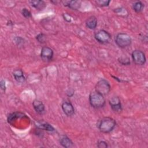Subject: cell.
Returning a JSON list of instances; mask_svg holds the SVG:
<instances>
[{
  "label": "cell",
  "mask_w": 148,
  "mask_h": 148,
  "mask_svg": "<svg viewBox=\"0 0 148 148\" xmlns=\"http://www.w3.org/2000/svg\"><path fill=\"white\" fill-rule=\"evenodd\" d=\"M116 125V121L113 118L105 117L99 121L98 127L101 132L103 133H109L113 130Z\"/></svg>",
  "instance_id": "1"
},
{
  "label": "cell",
  "mask_w": 148,
  "mask_h": 148,
  "mask_svg": "<svg viewBox=\"0 0 148 148\" xmlns=\"http://www.w3.org/2000/svg\"><path fill=\"white\" fill-rule=\"evenodd\" d=\"M90 105L95 109L102 108L105 104V99L103 95L97 91H93L89 95Z\"/></svg>",
  "instance_id": "2"
},
{
  "label": "cell",
  "mask_w": 148,
  "mask_h": 148,
  "mask_svg": "<svg viewBox=\"0 0 148 148\" xmlns=\"http://www.w3.org/2000/svg\"><path fill=\"white\" fill-rule=\"evenodd\" d=\"M116 44L120 48H125L130 46L132 43L131 36L124 32L119 33L115 38Z\"/></svg>",
  "instance_id": "3"
},
{
  "label": "cell",
  "mask_w": 148,
  "mask_h": 148,
  "mask_svg": "<svg viewBox=\"0 0 148 148\" xmlns=\"http://www.w3.org/2000/svg\"><path fill=\"white\" fill-rule=\"evenodd\" d=\"M110 85L109 82L105 79H101L97 83L95 90L103 95H105L109 94L110 91Z\"/></svg>",
  "instance_id": "4"
},
{
  "label": "cell",
  "mask_w": 148,
  "mask_h": 148,
  "mask_svg": "<svg viewBox=\"0 0 148 148\" xmlns=\"http://www.w3.org/2000/svg\"><path fill=\"white\" fill-rule=\"evenodd\" d=\"M95 40L100 43H108L111 40V35L104 29H101L97 32L94 35Z\"/></svg>",
  "instance_id": "5"
},
{
  "label": "cell",
  "mask_w": 148,
  "mask_h": 148,
  "mask_svg": "<svg viewBox=\"0 0 148 148\" xmlns=\"http://www.w3.org/2000/svg\"><path fill=\"white\" fill-rule=\"evenodd\" d=\"M132 58L134 62L138 65H143L146 62V59L145 53L140 50H135L132 51Z\"/></svg>",
  "instance_id": "6"
},
{
  "label": "cell",
  "mask_w": 148,
  "mask_h": 148,
  "mask_svg": "<svg viewBox=\"0 0 148 148\" xmlns=\"http://www.w3.org/2000/svg\"><path fill=\"white\" fill-rule=\"evenodd\" d=\"M53 50L50 47L44 46L41 49L40 57L44 62H49L53 59Z\"/></svg>",
  "instance_id": "7"
},
{
  "label": "cell",
  "mask_w": 148,
  "mask_h": 148,
  "mask_svg": "<svg viewBox=\"0 0 148 148\" xmlns=\"http://www.w3.org/2000/svg\"><path fill=\"white\" fill-rule=\"evenodd\" d=\"M112 109L114 112L119 113L122 110L121 101L118 97H112L109 101Z\"/></svg>",
  "instance_id": "8"
},
{
  "label": "cell",
  "mask_w": 148,
  "mask_h": 148,
  "mask_svg": "<svg viewBox=\"0 0 148 148\" xmlns=\"http://www.w3.org/2000/svg\"><path fill=\"white\" fill-rule=\"evenodd\" d=\"M64 113L68 116H71L75 113V109L72 104L69 101H65L61 105Z\"/></svg>",
  "instance_id": "9"
},
{
  "label": "cell",
  "mask_w": 148,
  "mask_h": 148,
  "mask_svg": "<svg viewBox=\"0 0 148 148\" xmlns=\"http://www.w3.org/2000/svg\"><path fill=\"white\" fill-rule=\"evenodd\" d=\"M32 106L35 110L39 114H42L45 113V107L42 101L38 99H35L32 102Z\"/></svg>",
  "instance_id": "10"
},
{
  "label": "cell",
  "mask_w": 148,
  "mask_h": 148,
  "mask_svg": "<svg viewBox=\"0 0 148 148\" xmlns=\"http://www.w3.org/2000/svg\"><path fill=\"white\" fill-rule=\"evenodd\" d=\"M97 23L98 21L97 17L94 16H91L86 20V25L88 28L94 29L97 27Z\"/></svg>",
  "instance_id": "11"
},
{
  "label": "cell",
  "mask_w": 148,
  "mask_h": 148,
  "mask_svg": "<svg viewBox=\"0 0 148 148\" xmlns=\"http://www.w3.org/2000/svg\"><path fill=\"white\" fill-rule=\"evenodd\" d=\"M62 3L65 6H68L73 10L79 9L81 5V2L79 1H62Z\"/></svg>",
  "instance_id": "12"
},
{
  "label": "cell",
  "mask_w": 148,
  "mask_h": 148,
  "mask_svg": "<svg viewBox=\"0 0 148 148\" xmlns=\"http://www.w3.org/2000/svg\"><path fill=\"white\" fill-rule=\"evenodd\" d=\"M31 5L35 8L36 9L39 10H42L45 8L46 6V3L43 1L40 0H35V1H29Z\"/></svg>",
  "instance_id": "13"
},
{
  "label": "cell",
  "mask_w": 148,
  "mask_h": 148,
  "mask_svg": "<svg viewBox=\"0 0 148 148\" xmlns=\"http://www.w3.org/2000/svg\"><path fill=\"white\" fill-rule=\"evenodd\" d=\"M60 144L65 148H69L73 146V142L71 139L66 135H62L60 139Z\"/></svg>",
  "instance_id": "14"
},
{
  "label": "cell",
  "mask_w": 148,
  "mask_h": 148,
  "mask_svg": "<svg viewBox=\"0 0 148 148\" xmlns=\"http://www.w3.org/2000/svg\"><path fill=\"white\" fill-rule=\"evenodd\" d=\"M13 76L14 79L19 83H23L25 80V78L24 77V73L21 69L15 70L13 72Z\"/></svg>",
  "instance_id": "15"
},
{
  "label": "cell",
  "mask_w": 148,
  "mask_h": 148,
  "mask_svg": "<svg viewBox=\"0 0 148 148\" xmlns=\"http://www.w3.org/2000/svg\"><path fill=\"white\" fill-rule=\"evenodd\" d=\"M36 127L40 129L46 130L48 131H54V128L49 124L45 122H41V121H38L36 123Z\"/></svg>",
  "instance_id": "16"
},
{
  "label": "cell",
  "mask_w": 148,
  "mask_h": 148,
  "mask_svg": "<svg viewBox=\"0 0 148 148\" xmlns=\"http://www.w3.org/2000/svg\"><path fill=\"white\" fill-rule=\"evenodd\" d=\"M143 6L144 5L141 1H136L133 4L132 8L135 12L140 13V12L142 11L143 9Z\"/></svg>",
  "instance_id": "17"
},
{
  "label": "cell",
  "mask_w": 148,
  "mask_h": 148,
  "mask_svg": "<svg viewBox=\"0 0 148 148\" xmlns=\"http://www.w3.org/2000/svg\"><path fill=\"white\" fill-rule=\"evenodd\" d=\"M118 61L120 64L124 65H127L130 64V60L128 57H121L119 58Z\"/></svg>",
  "instance_id": "18"
},
{
  "label": "cell",
  "mask_w": 148,
  "mask_h": 148,
  "mask_svg": "<svg viewBox=\"0 0 148 148\" xmlns=\"http://www.w3.org/2000/svg\"><path fill=\"white\" fill-rule=\"evenodd\" d=\"M95 2L98 6H99L101 7H104L108 6L110 1L108 0H97L95 1Z\"/></svg>",
  "instance_id": "19"
},
{
  "label": "cell",
  "mask_w": 148,
  "mask_h": 148,
  "mask_svg": "<svg viewBox=\"0 0 148 148\" xmlns=\"http://www.w3.org/2000/svg\"><path fill=\"white\" fill-rule=\"evenodd\" d=\"M36 40L40 43H43L46 42V36L45 34L40 33L39 34H38L36 36Z\"/></svg>",
  "instance_id": "20"
},
{
  "label": "cell",
  "mask_w": 148,
  "mask_h": 148,
  "mask_svg": "<svg viewBox=\"0 0 148 148\" xmlns=\"http://www.w3.org/2000/svg\"><path fill=\"white\" fill-rule=\"evenodd\" d=\"M21 14H23V16L27 18H28L29 17H31V13L30 12V11L29 10H28L26 8H23L21 10Z\"/></svg>",
  "instance_id": "21"
},
{
  "label": "cell",
  "mask_w": 148,
  "mask_h": 148,
  "mask_svg": "<svg viewBox=\"0 0 148 148\" xmlns=\"http://www.w3.org/2000/svg\"><path fill=\"white\" fill-rule=\"evenodd\" d=\"M97 147L99 148H106L108 147V143L103 140H101L98 142Z\"/></svg>",
  "instance_id": "22"
},
{
  "label": "cell",
  "mask_w": 148,
  "mask_h": 148,
  "mask_svg": "<svg viewBox=\"0 0 148 148\" xmlns=\"http://www.w3.org/2000/svg\"><path fill=\"white\" fill-rule=\"evenodd\" d=\"M0 87L1 88L2 90H5L6 89V86H5V82L3 80H1V82H0Z\"/></svg>",
  "instance_id": "23"
}]
</instances>
